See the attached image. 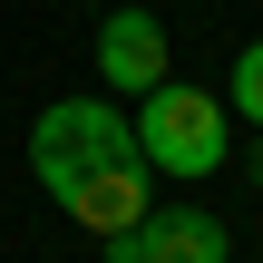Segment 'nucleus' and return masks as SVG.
<instances>
[{
	"mask_svg": "<svg viewBox=\"0 0 263 263\" xmlns=\"http://www.w3.org/2000/svg\"><path fill=\"white\" fill-rule=\"evenodd\" d=\"M137 156L156 166V176H176V185H195V176H215L224 166V98L215 88H185V78H156L146 98H137Z\"/></svg>",
	"mask_w": 263,
	"mask_h": 263,
	"instance_id": "obj_1",
	"label": "nucleus"
},
{
	"mask_svg": "<svg viewBox=\"0 0 263 263\" xmlns=\"http://www.w3.org/2000/svg\"><path fill=\"white\" fill-rule=\"evenodd\" d=\"M107 156H137V127H127V107L98 88V98H59V107H39L29 117V176H39V195L59 205L88 166H107Z\"/></svg>",
	"mask_w": 263,
	"mask_h": 263,
	"instance_id": "obj_2",
	"label": "nucleus"
},
{
	"mask_svg": "<svg viewBox=\"0 0 263 263\" xmlns=\"http://www.w3.org/2000/svg\"><path fill=\"white\" fill-rule=\"evenodd\" d=\"M166 68H176V49H166V20L146 0H127V10L98 20V88L107 98H146Z\"/></svg>",
	"mask_w": 263,
	"mask_h": 263,
	"instance_id": "obj_3",
	"label": "nucleus"
},
{
	"mask_svg": "<svg viewBox=\"0 0 263 263\" xmlns=\"http://www.w3.org/2000/svg\"><path fill=\"white\" fill-rule=\"evenodd\" d=\"M146 176H156L146 156H107V166H88V176L59 195V215L88 224V234H127V224L156 215V185H146Z\"/></svg>",
	"mask_w": 263,
	"mask_h": 263,
	"instance_id": "obj_4",
	"label": "nucleus"
},
{
	"mask_svg": "<svg viewBox=\"0 0 263 263\" xmlns=\"http://www.w3.org/2000/svg\"><path fill=\"white\" fill-rule=\"evenodd\" d=\"M137 244H146V263H234L224 215H205V205H156L137 224Z\"/></svg>",
	"mask_w": 263,
	"mask_h": 263,
	"instance_id": "obj_5",
	"label": "nucleus"
},
{
	"mask_svg": "<svg viewBox=\"0 0 263 263\" xmlns=\"http://www.w3.org/2000/svg\"><path fill=\"white\" fill-rule=\"evenodd\" d=\"M224 117L263 127V39H244V49H234V68H224Z\"/></svg>",
	"mask_w": 263,
	"mask_h": 263,
	"instance_id": "obj_6",
	"label": "nucleus"
},
{
	"mask_svg": "<svg viewBox=\"0 0 263 263\" xmlns=\"http://www.w3.org/2000/svg\"><path fill=\"white\" fill-rule=\"evenodd\" d=\"M98 254L107 263H146V244H137V224H127V234H98Z\"/></svg>",
	"mask_w": 263,
	"mask_h": 263,
	"instance_id": "obj_7",
	"label": "nucleus"
},
{
	"mask_svg": "<svg viewBox=\"0 0 263 263\" xmlns=\"http://www.w3.org/2000/svg\"><path fill=\"white\" fill-rule=\"evenodd\" d=\"M244 176H254V185H263V137H254V156H244Z\"/></svg>",
	"mask_w": 263,
	"mask_h": 263,
	"instance_id": "obj_8",
	"label": "nucleus"
}]
</instances>
